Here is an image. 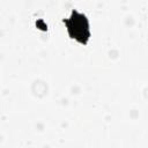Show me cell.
I'll list each match as a JSON object with an SVG mask.
<instances>
[{"label":"cell","mask_w":148,"mask_h":148,"mask_svg":"<svg viewBox=\"0 0 148 148\" xmlns=\"http://www.w3.org/2000/svg\"><path fill=\"white\" fill-rule=\"evenodd\" d=\"M64 24L67 28V32L72 39H75L82 45H87L90 38L89 21L87 16L76 9H73L68 18H64Z\"/></svg>","instance_id":"obj_1"}]
</instances>
